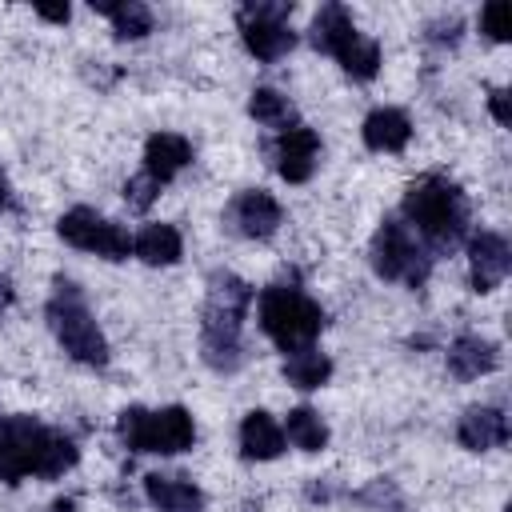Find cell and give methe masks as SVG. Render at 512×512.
I'll return each mask as SVG.
<instances>
[{"instance_id":"d6986e66","label":"cell","mask_w":512,"mask_h":512,"mask_svg":"<svg viewBox=\"0 0 512 512\" xmlns=\"http://www.w3.org/2000/svg\"><path fill=\"white\" fill-rule=\"evenodd\" d=\"M352 36H356V24H352V16H348L344 4H324V8L316 12V20H312V44H316L320 52L336 56V48L348 44Z\"/></svg>"},{"instance_id":"4dcf8cb0","label":"cell","mask_w":512,"mask_h":512,"mask_svg":"<svg viewBox=\"0 0 512 512\" xmlns=\"http://www.w3.org/2000/svg\"><path fill=\"white\" fill-rule=\"evenodd\" d=\"M8 304H12V288H8V280L0 276V312H4Z\"/></svg>"},{"instance_id":"f546056e","label":"cell","mask_w":512,"mask_h":512,"mask_svg":"<svg viewBox=\"0 0 512 512\" xmlns=\"http://www.w3.org/2000/svg\"><path fill=\"white\" fill-rule=\"evenodd\" d=\"M48 512H76V500H52Z\"/></svg>"},{"instance_id":"7c38bea8","label":"cell","mask_w":512,"mask_h":512,"mask_svg":"<svg viewBox=\"0 0 512 512\" xmlns=\"http://www.w3.org/2000/svg\"><path fill=\"white\" fill-rule=\"evenodd\" d=\"M316 156H320V140L312 128H288L280 132L276 140V168L288 184H304L316 168Z\"/></svg>"},{"instance_id":"7a4b0ae2","label":"cell","mask_w":512,"mask_h":512,"mask_svg":"<svg viewBox=\"0 0 512 512\" xmlns=\"http://www.w3.org/2000/svg\"><path fill=\"white\" fill-rule=\"evenodd\" d=\"M252 288L236 276H212L208 308H204V360L216 372L240 368V320L248 312Z\"/></svg>"},{"instance_id":"83f0119b","label":"cell","mask_w":512,"mask_h":512,"mask_svg":"<svg viewBox=\"0 0 512 512\" xmlns=\"http://www.w3.org/2000/svg\"><path fill=\"white\" fill-rule=\"evenodd\" d=\"M488 108H492V116H496L500 124H508V120H512V116H508V92H504V88H496V92L488 96Z\"/></svg>"},{"instance_id":"52a82bcc","label":"cell","mask_w":512,"mask_h":512,"mask_svg":"<svg viewBox=\"0 0 512 512\" xmlns=\"http://www.w3.org/2000/svg\"><path fill=\"white\" fill-rule=\"evenodd\" d=\"M372 268L384 280H404V284H424L428 276V256L424 248L412 240V232L396 220H384L372 236Z\"/></svg>"},{"instance_id":"277c9868","label":"cell","mask_w":512,"mask_h":512,"mask_svg":"<svg viewBox=\"0 0 512 512\" xmlns=\"http://www.w3.org/2000/svg\"><path fill=\"white\" fill-rule=\"evenodd\" d=\"M48 324H52L60 348L72 360L92 364V368L108 364V340L96 328V320H92V312H88V304H84V296H80L76 284H68V280L56 284V292L48 300Z\"/></svg>"},{"instance_id":"ba28073f","label":"cell","mask_w":512,"mask_h":512,"mask_svg":"<svg viewBox=\"0 0 512 512\" xmlns=\"http://www.w3.org/2000/svg\"><path fill=\"white\" fill-rule=\"evenodd\" d=\"M288 16H292V4H244L240 8V32L256 60H280L296 44Z\"/></svg>"},{"instance_id":"603a6c76","label":"cell","mask_w":512,"mask_h":512,"mask_svg":"<svg viewBox=\"0 0 512 512\" xmlns=\"http://www.w3.org/2000/svg\"><path fill=\"white\" fill-rule=\"evenodd\" d=\"M336 60H340V68H344L348 76H356V80H372V76L380 72V44L356 32V36L336 52Z\"/></svg>"},{"instance_id":"6da1fadb","label":"cell","mask_w":512,"mask_h":512,"mask_svg":"<svg viewBox=\"0 0 512 512\" xmlns=\"http://www.w3.org/2000/svg\"><path fill=\"white\" fill-rule=\"evenodd\" d=\"M76 464V444L60 432H48L32 416L0 420V480L16 484L24 476L56 480Z\"/></svg>"},{"instance_id":"4316f807","label":"cell","mask_w":512,"mask_h":512,"mask_svg":"<svg viewBox=\"0 0 512 512\" xmlns=\"http://www.w3.org/2000/svg\"><path fill=\"white\" fill-rule=\"evenodd\" d=\"M480 32L488 40H508V4H500V0L484 4L480 8Z\"/></svg>"},{"instance_id":"d4e9b609","label":"cell","mask_w":512,"mask_h":512,"mask_svg":"<svg viewBox=\"0 0 512 512\" xmlns=\"http://www.w3.org/2000/svg\"><path fill=\"white\" fill-rule=\"evenodd\" d=\"M248 112H252L260 124H268V128H284V132H288V124L296 120V108H292L288 96H280L276 88H256L252 100H248Z\"/></svg>"},{"instance_id":"7402d4cb","label":"cell","mask_w":512,"mask_h":512,"mask_svg":"<svg viewBox=\"0 0 512 512\" xmlns=\"http://www.w3.org/2000/svg\"><path fill=\"white\" fill-rule=\"evenodd\" d=\"M328 376H332V360L316 348H300L284 360V380L296 388H320Z\"/></svg>"},{"instance_id":"44dd1931","label":"cell","mask_w":512,"mask_h":512,"mask_svg":"<svg viewBox=\"0 0 512 512\" xmlns=\"http://www.w3.org/2000/svg\"><path fill=\"white\" fill-rule=\"evenodd\" d=\"M92 8L112 20V32H116L120 40H140V36L152 32V12H148L144 4H136V0H124V4H100V0H96Z\"/></svg>"},{"instance_id":"9a60e30c","label":"cell","mask_w":512,"mask_h":512,"mask_svg":"<svg viewBox=\"0 0 512 512\" xmlns=\"http://www.w3.org/2000/svg\"><path fill=\"white\" fill-rule=\"evenodd\" d=\"M456 440L472 452H488V448H500L508 440V420L500 408H468L460 416V428H456Z\"/></svg>"},{"instance_id":"5b68a950","label":"cell","mask_w":512,"mask_h":512,"mask_svg":"<svg viewBox=\"0 0 512 512\" xmlns=\"http://www.w3.org/2000/svg\"><path fill=\"white\" fill-rule=\"evenodd\" d=\"M260 328H264L284 352H300V348H312V340L320 336L324 312H320V304L308 300L304 292L284 288V284H272V288H264V296H260Z\"/></svg>"},{"instance_id":"8fae6325","label":"cell","mask_w":512,"mask_h":512,"mask_svg":"<svg viewBox=\"0 0 512 512\" xmlns=\"http://www.w3.org/2000/svg\"><path fill=\"white\" fill-rule=\"evenodd\" d=\"M228 220H232V228H236L240 236L264 240V236H272V232L280 228L284 212H280V204H276L264 188H248V192H240V196L232 200Z\"/></svg>"},{"instance_id":"1f68e13d","label":"cell","mask_w":512,"mask_h":512,"mask_svg":"<svg viewBox=\"0 0 512 512\" xmlns=\"http://www.w3.org/2000/svg\"><path fill=\"white\" fill-rule=\"evenodd\" d=\"M4 204H8V180H4V172H0V212H4Z\"/></svg>"},{"instance_id":"cb8c5ba5","label":"cell","mask_w":512,"mask_h":512,"mask_svg":"<svg viewBox=\"0 0 512 512\" xmlns=\"http://www.w3.org/2000/svg\"><path fill=\"white\" fill-rule=\"evenodd\" d=\"M284 432L300 452H320L328 444V428L312 408H292L288 420H284Z\"/></svg>"},{"instance_id":"f1b7e54d","label":"cell","mask_w":512,"mask_h":512,"mask_svg":"<svg viewBox=\"0 0 512 512\" xmlns=\"http://www.w3.org/2000/svg\"><path fill=\"white\" fill-rule=\"evenodd\" d=\"M36 12H40V16H44V20H52V24H64V20H68V16H72V12H68V4H64V8H44V4H40V8H36Z\"/></svg>"},{"instance_id":"5bb4252c","label":"cell","mask_w":512,"mask_h":512,"mask_svg":"<svg viewBox=\"0 0 512 512\" xmlns=\"http://www.w3.org/2000/svg\"><path fill=\"white\" fill-rule=\"evenodd\" d=\"M448 368L460 380H480V376L500 368V348L492 340H484V336H460L448 348Z\"/></svg>"},{"instance_id":"2e32d148","label":"cell","mask_w":512,"mask_h":512,"mask_svg":"<svg viewBox=\"0 0 512 512\" xmlns=\"http://www.w3.org/2000/svg\"><path fill=\"white\" fill-rule=\"evenodd\" d=\"M144 492L152 500L156 512H204V492L196 484H188L184 476H148Z\"/></svg>"},{"instance_id":"484cf974","label":"cell","mask_w":512,"mask_h":512,"mask_svg":"<svg viewBox=\"0 0 512 512\" xmlns=\"http://www.w3.org/2000/svg\"><path fill=\"white\" fill-rule=\"evenodd\" d=\"M156 196H160V180H152L148 172H140V176H132V180L124 184V200H128L136 212H144Z\"/></svg>"},{"instance_id":"3957f363","label":"cell","mask_w":512,"mask_h":512,"mask_svg":"<svg viewBox=\"0 0 512 512\" xmlns=\"http://www.w3.org/2000/svg\"><path fill=\"white\" fill-rule=\"evenodd\" d=\"M404 216L436 244L452 248L468 228V200L464 192L444 176H420L404 192Z\"/></svg>"},{"instance_id":"e0dca14e","label":"cell","mask_w":512,"mask_h":512,"mask_svg":"<svg viewBox=\"0 0 512 512\" xmlns=\"http://www.w3.org/2000/svg\"><path fill=\"white\" fill-rule=\"evenodd\" d=\"M412 136V124L400 108H376L368 120H364V144L372 152H400Z\"/></svg>"},{"instance_id":"ac0fdd59","label":"cell","mask_w":512,"mask_h":512,"mask_svg":"<svg viewBox=\"0 0 512 512\" xmlns=\"http://www.w3.org/2000/svg\"><path fill=\"white\" fill-rule=\"evenodd\" d=\"M240 448L248 460H276L284 452V432L268 412H248L240 424Z\"/></svg>"},{"instance_id":"9c48e42d","label":"cell","mask_w":512,"mask_h":512,"mask_svg":"<svg viewBox=\"0 0 512 512\" xmlns=\"http://www.w3.org/2000/svg\"><path fill=\"white\" fill-rule=\"evenodd\" d=\"M56 232H60L72 248L96 252V256H104V260H124V256L132 252L128 232H124L120 224L96 216L92 208H72V212H64L60 224H56Z\"/></svg>"},{"instance_id":"4fadbf2b","label":"cell","mask_w":512,"mask_h":512,"mask_svg":"<svg viewBox=\"0 0 512 512\" xmlns=\"http://www.w3.org/2000/svg\"><path fill=\"white\" fill-rule=\"evenodd\" d=\"M188 160H192V144L184 136H176V132H156L144 144V172L152 180H160V184H168Z\"/></svg>"},{"instance_id":"ffe728a7","label":"cell","mask_w":512,"mask_h":512,"mask_svg":"<svg viewBox=\"0 0 512 512\" xmlns=\"http://www.w3.org/2000/svg\"><path fill=\"white\" fill-rule=\"evenodd\" d=\"M132 252L144 260V264H176L180 260V232L172 224H148L136 240H132Z\"/></svg>"},{"instance_id":"30bf717a","label":"cell","mask_w":512,"mask_h":512,"mask_svg":"<svg viewBox=\"0 0 512 512\" xmlns=\"http://www.w3.org/2000/svg\"><path fill=\"white\" fill-rule=\"evenodd\" d=\"M468 260H472V288L476 292H492L504 284L508 268H512V252L508 240L496 232H476L468 240Z\"/></svg>"},{"instance_id":"8992f818","label":"cell","mask_w":512,"mask_h":512,"mask_svg":"<svg viewBox=\"0 0 512 512\" xmlns=\"http://www.w3.org/2000/svg\"><path fill=\"white\" fill-rule=\"evenodd\" d=\"M116 432L132 452H160V456H176V452L192 448V440H196V424H192L188 408H180V404L160 408V412L124 408L116 420Z\"/></svg>"}]
</instances>
